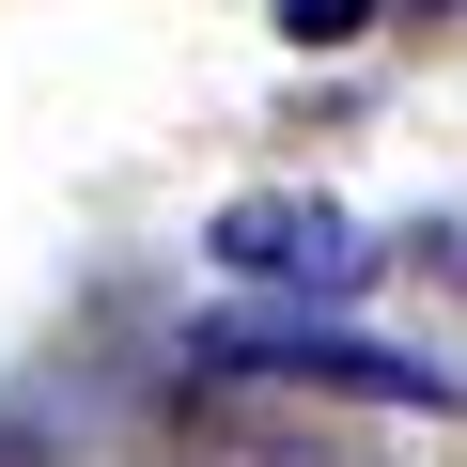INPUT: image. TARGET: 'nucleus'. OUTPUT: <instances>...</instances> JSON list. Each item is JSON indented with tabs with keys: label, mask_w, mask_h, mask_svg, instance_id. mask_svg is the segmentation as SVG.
<instances>
[{
	"label": "nucleus",
	"mask_w": 467,
	"mask_h": 467,
	"mask_svg": "<svg viewBox=\"0 0 467 467\" xmlns=\"http://www.w3.org/2000/svg\"><path fill=\"white\" fill-rule=\"evenodd\" d=\"M405 16H451V0H405Z\"/></svg>",
	"instance_id": "5"
},
{
	"label": "nucleus",
	"mask_w": 467,
	"mask_h": 467,
	"mask_svg": "<svg viewBox=\"0 0 467 467\" xmlns=\"http://www.w3.org/2000/svg\"><path fill=\"white\" fill-rule=\"evenodd\" d=\"M0 467H63V420H47V405H16V389H0Z\"/></svg>",
	"instance_id": "4"
},
{
	"label": "nucleus",
	"mask_w": 467,
	"mask_h": 467,
	"mask_svg": "<svg viewBox=\"0 0 467 467\" xmlns=\"http://www.w3.org/2000/svg\"><path fill=\"white\" fill-rule=\"evenodd\" d=\"M265 16H281V32H296V47H358V32H374V16H389V0H265Z\"/></svg>",
	"instance_id": "3"
},
{
	"label": "nucleus",
	"mask_w": 467,
	"mask_h": 467,
	"mask_svg": "<svg viewBox=\"0 0 467 467\" xmlns=\"http://www.w3.org/2000/svg\"><path fill=\"white\" fill-rule=\"evenodd\" d=\"M202 250H218V281H250L265 312H343V296L374 281L358 218L312 202V187H250V202H218V218H202Z\"/></svg>",
	"instance_id": "2"
},
{
	"label": "nucleus",
	"mask_w": 467,
	"mask_h": 467,
	"mask_svg": "<svg viewBox=\"0 0 467 467\" xmlns=\"http://www.w3.org/2000/svg\"><path fill=\"white\" fill-rule=\"evenodd\" d=\"M187 374L202 389H312V405H436V420H467V374H436L405 343H358V327H312V312H234V327L187 343Z\"/></svg>",
	"instance_id": "1"
}]
</instances>
